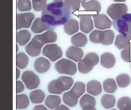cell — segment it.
<instances>
[{"instance_id":"cell-1","label":"cell","mask_w":131,"mask_h":110,"mask_svg":"<svg viewBox=\"0 0 131 110\" xmlns=\"http://www.w3.org/2000/svg\"><path fill=\"white\" fill-rule=\"evenodd\" d=\"M71 17V9L64 2H54L42 10V21L48 25V30L64 25Z\"/></svg>"},{"instance_id":"cell-2","label":"cell","mask_w":131,"mask_h":110,"mask_svg":"<svg viewBox=\"0 0 131 110\" xmlns=\"http://www.w3.org/2000/svg\"><path fill=\"white\" fill-rule=\"evenodd\" d=\"M57 38L55 31L51 30H48L41 34H37L26 44L25 51L31 57H37L41 54L42 47L45 44L55 42Z\"/></svg>"},{"instance_id":"cell-3","label":"cell","mask_w":131,"mask_h":110,"mask_svg":"<svg viewBox=\"0 0 131 110\" xmlns=\"http://www.w3.org/2000/svg\"><path fill=\"white\" fill-rule=\"evenodd\" d=\"M74 85V80L68 76H61L51 81L48 85V91L54 95H60L69 90Z\"/></svg>"},{"instance_id":"cell-4","label":"cell","mask_w":131,"mask_h":110,"mask_svg":"<svg viewBox=\"0 0 131 110\" xmlns=\"http://www.w3.org/2000/svg\"><path fill=\"white\" fill-rule=\"evenodd\" d=\"M114 32L111 30H94L89 35V39L92 43L102 44L103 45H111L114 43Z\"/></svg>"},{"instance_id":"cell-5","label":"cell","mask_w":131,"mask_h":110,"mask_svg":"<svg viewBox=\"0 0 131 110\" xmlns=\"http://www.w3.org/2000/svg\"><path fill=\"white\" fill-rule=\"evenodd\" d=\"M99 63V57L96 53H88L81 60L78 61V69L81 74H86L90 73L94 66Z\"/></svg>"},{"instance_id":"cell-6","label":"cell","mask_w":131,"mask_h":110,"mask_svg":"<svg viewBox=\"0 0 131 110\" xmlns=\"http://www.w3.org/2000/svg\"><path fill=\"white\" fill-rule=\"evenodd\" d=\"M114 28L121 34L131 38V14L126 13L121 18L112 22Z\"/></svg>"},{"instance_id":"cell-7","label":"cell","mask_w":131,"mask_h":110,"mask_svg":"<svg viewBox=\"0 0 131 110\" xmlns=\"http://www.w3.org/2000/svg\"><path fill=\"white\" fill-rule=\"evenodd\" d=\"M55 70L59 74L66 75H74L77 72V65L74 61L68 59H61L54 65Z\"/></svg>"},{"instance_id":"cell-8","label":"cell","mask_w":131,"mask_h":110,"mask_svg":"<svg viewBox=\"0 0 131 110\" xmlns=\"http://www.w3.org/2000/svg\"><path fill=\"white\" fill-rule=\"evenodd\" d=\"M42 54L45 57L49 59L50 61L55 62L61 58L63 55V51L58 44L51 43L46 44L43 47Z\"/></svg>"},{"instance_id":"cell-9","label":"cell","mask_w":131,"mask_h":110,"mask_svg":"<svg viewBox=\"0 0 131 110\" xmlns=\"http://www.w3.org/2000/svg\"><path fill=\"white\" fill-rule=\"evenodd\" d=\"M127 11H128L127 5L124 3H120V2L111 4L107 10L108 15L111 17V18L113 19V21L121 18L124 15L127 13Z\"/></svg>"},{"instance_id":"cell-10","label":"cell","mask_w":131,"mask_h":110,"mask_svg":"<svg viewBox=\"0 0 131 110\" xmlns=\"http://www.w3.org/2000/svg\"><path fill=\"white\" fill-rule=\"evenodd\" d=\"M21 80L25 87L29 90L36 89L40 84V79L38 76L30 70H26L22 74Z\"/></svg>"},{"instance_id":"cell-11","label":"cell","mask_w":131,"mask_h":110,"mask_svg":"<svg viewBox=\"0 0 131 110\" xmlns=\"http://www.w3.org/2000/svg\"><path fill=\"white\" fill-rule=\"evenodd\" d=\"M35 18V15L31 12L18 13L16 15V29L28 28L32 25Z\"/></svg>"},{"instance_id":"cell-12","label":"cell","mask_w":131,"mask_h":110,"mask_svg":"<svg viewBox=\"0 0 131 110\" xmlns=\"http://www.w3.org/2000/svg\"><path fill=\"white\" fill-rule=\"evenodd\" d=\"M95 27L98 30H107L112 26V21L105 14H97L93 15Z\"/></svg>"},{"instance_id":"cell-13","label":"cell","mask_w":131,"mask_h":110,"mask_svg":"<svg viewBox=\"0 0 131 110\" xmlns=\"http://www.w3.org/2000/svg\"><path fill=\"white\" fill-rule=\"evenodd\" d=\"M80 18V29L84 34H88L94 29V23L91 16L89 15H81Z\"/></svg>"},{"instance_id":"cell-14","label":"cell","mask_w":131,"mask_h":110,"mask_svg":"<svg viewBox=\"0 0 131 110\" xmlns=\"http://www.w3.org/2000/svg\"><path fill=\"white\" fill-rule=\"evenodd\" d=\"M66 56L69 60L78 62L84 57V51L81 47L73 45L66 51Z\"/></svg>"},{"instance_id":"cell-15","label":"cell","mask_w":131,"mask_h":110,"mask_svg":"<svg viewBox=\"0 0 131 110\" xmlns=\"http://www.w3.org/2000/svg\"><path fill=\"white\" fill-rule=\"evenodd\" d=\"M34 67L38 73L45 74L49 70L51 67V63L45 57H38L35 60Z\"/></svg>"},{"instance_id":"cell-16","label":"cell","mask_w":131,"mask_h":110,"mask_svg":"<svg viewBox=\"0 0 131 110\" xmlns=\"http://www.w3.org/2000/svg\"><path fill=\"white\" fill-rule=\"evenodd\" d=\"M86 90L88 94L93 96H97L101 93L103 87L101 86V83L99 81L94 80L88 83Z\"/></svg>"},{"instance_id":"cell-17","label":"cell","mask_w":131,"mask_h":110,"mask_svg":"<svg viewBox=\"0 0 131 110\" xmlns=\"http://www.w3.org/2000/svg\"><path fill=\"white\" fill-rule=\"evenodd\" d=\"M100 62L101 64L107 68V69H111L112 67H114L115 64H116V57L115 56L110 53V52H105L101 56V59H100Z\"/></svg>"},{"instance_id":"cell-18","label":"cell","mask_w":131,"mask_h":110,"mask_svg":"<svg viewBox=\"0 0 131 110\" xmlns=\"http://www.w3.org/2000/svg\"><path fill=\"white\" fill-rule=\"evenodd\" d=\"M64 32L68 35H73L76 34L79 30V24L76 19L70 18L64 25Z\"/></svg>"},{"instance_id":"cell-19","label":"cell","mask_w":131,"mask_h":110,"mask_svg":"<svg viewBox=\"0 0 131 110\" xmlns=\"http://www.w3.org/2000/svg\"><path fill=\"white\" fill-rule=\"evenodd\" d=\"M31 34L28 30H20L16 33V42L20 46L26 45L31 40Z\"/></svg>"},{"instance_id":"cell-20","label":"cell","mask_w":131,"mask_h":110,"mask_svg":"<svg viewBox=\"0 0 131 110\" xmlns=\"http://www.w3.org/2000/svg\"><path fill=\"white\" fill-rule=\"evenodd\" d=\"M61 103V99L58 96L54 95V94L48 95L45 100V106L48 109H54L58 106H60Z\"/></svg>"},{"instance_id":"cell-21","label":"cell","mask_w":131,"mask_h":110,"mask_svg":"<svg viewBox=\"0 0 131 110\" xmlns=\"http://www.w3.org/2000/svg\"><path fill=\"white\" fill-rule=\"evenodd\" d=\"M62 98H63V102L64 103V104H66V106L69 107H74L78 104V99H79L78 96L74 93H73L71 90L64 93L63 94Z\"/></svg>"},{"instance_id":"cell-22","label":"cell","mask_w":131,"mask_h":110,"mask_svg":"<svg viewBox=\"0 0 131 110\" xmlns=\"http://www.w3.org/2000/svg\"><path fill=\"white\" fill-rule=\"evenodd\" d=\"M81 5L85 11H97L100 12L101 10V3L97 0L81 1Z\"/></svg>"},{"instance_id":"cell-23","label":"cell","mask_w":131,"mask_h":110,"mask_svg":"<svg viewBox=\"0 0 131 110\" xmlns=\"http://www.w3.org/2000/svg\"><path fill=\"white\" fill-rule=\"evenodd\" d=\"M71 41L74 46H76L78 47H83L88 43V38L84 33L79 32V33H76L73 34Z\"/></svg>"},{"instance_id":"cell-24","label":"cell","mask_w":131,"mask_h":110,"mask_svg":"<svg viewBox=\"0 0 131 110\" xmlns=\"http://www.w3.org/2000/svg\"><path fill=\"white\" fill-rule=\"evenodd\" d=\"M114 44L119 50H122L127 47V46L130 45L131 38L129 36H126L120 34L116 37L114 41Z\"/></svg>"},{"instance_id":"cell-25","label":"cell","mask_w":131,"mask_h":110,"mask_svg":"<svg viewBox=\"0 0 131 110\" xmlns=\"http://www.w3.org/2000/svg\"><path fill=\"white\" fill-rule=\"evenodd\" d=\"M45 93L41 90H35L31 92L29 95V100L34 104L42 103L45 100Z\"/></svg>"},{"instance_id":"cell-26","label":"cell","mask_w":131,"mask_h":110,"mask_svg":"<svg viewBox=\"0 0 131 110\" xmlns=\"http://www.w3.org/2000/svg\"><path fill=\"white\" fill-rule=\"evenodd\" d=\"M31 29L33 33L40 34V33H42L45 30H48V25L42 21L41 18H37L34 20L31 25Z\"/></svg>"},{"instance_id":"cell-27","label":"cell","mask_w":131,"mask_h":110,"mask_svg":"<svg viewBox=\"0 0 131 110\" xmlns=\"http://www.w3.org/2000/svg\"><path fill=\"white\" fill-rule=\"evenodd\" d=\"M101 106L106 109H111L116 105V98L111 94H105L101 100Z\"/></svg>"},{"instance_id":"cell-28","label":"cell","mask_w":131,"mask_h":110,"mask_svg":"<svg viewBox=\"0 0 131 110\" xmlns=\"http://www.w3.org/2000/svg\"><path fill=\"white\" fill-rule=\"evenodd\" d=\"M29 106V98L25 94H17L16 109L17 110L25 109Z\"/></svg>"},{"instance_id":"cell-29","label":"cell","mask_w":131,"mask_h":110,"mask_svg":"<svg viewBox=\"0 0 131 110\" xmlns=\"http://www.w3.org/2000/svg\"><path fill=\"white\" fill-rule=\"evenodd\" d=\"M103 88L104 90L110 94H112L114 93H115L117 90V84L116 83V81L112 79V78H109L107 79L104 81L103 83Z\"/></svg>"},{"instance_id":"cell-30","label":"cell","mask_w":131,"mask_h":110,"mask_svg":"<svg viewBox=\"0 0 131 110\" xmlns=\"http://www.w3.org/2000/svg\"><path fill=\"white\" fill-rule=\"evenodd\" d=\"M96 100L95 98L90 94H84L81 96L80 100V106L81 109L86 106H95Z\"/></svg>"},{"instance_id":"cell-31","label":"cell","mask_w":131,"mask_h":110,"mask_svg":"<svg viewBox=\"0 0 131 110\" xmlns=\"http://www.w3.org/2000/svg\"><path fill=\"white\" fill-rule=\"evenodd\" d=\"M28 57L23 52L17 53L16 55V66L19 69H25L28 64Z\"/></svg>"},{"instance_id":"cell-32","label":"cell","mask_w":131,"mask_h":110,"mask_svg":"<svg viewBox=\"0 0 131 110\" xmlns=\"http://www.w3.org/2000/svg\"><path fill=\"white\" fill-rule=\"evenodd\" d=\"M116 83L117 84V87L121 88H126L130 84V77L127 74H121L117 77Z\"/></svg>"},{"instance_id":"cell-33","label":"cell","mask_w":131,"mask_h":110,"mask_svg":"<svg viewBox=\"0 0 131 110\" xmlns=\"http://www.w3.org/2000/svg\"><path fill=\"white\" fill-rule=\"evenodd\" d=\"M71 90L74 93L78 98H81L86 91V85L83 82H76L72 86Z\"/></svg>"},{"instance_id":"cell-34","label":"cell","mask_w":131,"mask_h":110,"mask_svg":"<svg viewBox=\"0 0 131 110\" xmlns=\"http://www.w3.org/2000/svg\"><path fill=\"white\" fill-rule=\"evenodd\" d=\"M16 6L20 11H28L31 9L32 4L31 0H18Z\"/></svg>"},{"instance_id":"cell-35","label":"cell","mask_w":131,"mask_h":110,"mask_svg":"<svg viewBox=\"0 0 131 110\" xmlns=\"http://www.w3.org/2000/svg\"><path fill=\"white\" fill-rule=\"evenodd\" d=\"M31 4L35 11H41L47 5V0H31Z\"/></svg>"},{"instance_id":"cell-36","label":"cell","mask_w":131,"mask_h":110,"mask_svg":"<svg viewBox=\"0 0 131 110\" xmlns=\"http://www.w3.org/2000/svg\"><path fill=\"white\" fill-rule=\"evenodd\" d=\"M130 105H131V99L127 96L121 98L117 102V107L120 110H124Z\"/></svg>"},{"instance_id":"cell-37","label":"cell","mask_w":131,"mask_h":110,"mask_svg":"<svg viewBox=\"0 0 131 110\" xmlns=\"http://www.w3.org/2000/svg\"><path fill=\"white\" fill-rule=\"evenodd\" d=\"M121 57L123 60L128 63L131 62V44L122 49L121 52Z\"/></svg>"},{"instance_id":"cell-38","label":"cell","mask_w":131,"mask_h":110,"mask_svg":"<svg viewBox=\"0 0 131 110\" xmlns=\"http://www.w3.org/2000/svg\"><path fill=\"white\" fill-rule=\"evenodd\" d=\"M65 4L73 11H77L80 8L81 0H64Z\"/></svg>"},{"instance_id":"cell-39","label":"cell","mask_w":131,"mask_h":110,"mask_svg":"<svg viewBox=\"0 0 131 110\" xmlns=\"http://www.w3.org/2000/svg\"><path fill=\"white\" fill-rule=\"evenodd\" d=\"M24 90H25V85H24L23 82L18 80L16 81V93L19 94L21 92H23Z\"/></svg>"},{"instance_id":"cell-40","label":"cell","mask_w":131,"mask_h":110,"mask_svg":"<svg viewBox=\"0 0 131 110\" xmlns=\"http://www.w3.org/2000/svg\"><path fill=\"white\" fill-rule=\"evenodd\" d=\"M32 110H48V109L44 105H37L33 108Z\"/></svg>"},{"instance_id":"cell-41","label":"cell","mask_w":131,"mask_h":110,"mask_svg":"<svg viewBox=\"0 0 131 110\" xmlns=\"http://www.w3.org/2000/svg\"><path fill=\"white\" fill-rule=\"evenodd\" d=\"M54 110H70V109L68 107V106H66V105H61V104L57 108H55Z\"/></svg>"},{"instance_id":"cell-42","label":"cell","mask_w":131,"mask_h":110,"mask_svg":"<svg viewBox=\"0 0 131 110\" xmlns=\"http://www.w3.org/2000/svg\"><path fill=\"white\" fill-rule=\"evenodd\" d=\"M82 110H97L95 106H86L84 108H83Z\"/></svg>"},{"instance_id":"cell-43","label":"cell","mask_w":131,"mask_h":110,"mask_svg":"<svg viewBox=\"0 0 131 110\" xmlns=\"http://www.w3.org/2000/svg\"><path fill=\"white\" fill-rule=\"evenodd\" d=\"M20 70H19V68H18L17 67V69H16V79L17 80H18V78H19V77H20Z\"/></svg>"},{"instance_id":"cell-44","label":"cell","mask_w":131,"mask_h":110,"mask_svg":"<svg viewBox=\"0 0 131 110\" xmlns=\"http://www.w3.org/2000/svg\"><path fill=\"white\" fill-rule=\"evenodd\" d=\"M114 1H115V2H125L126 0H114Z\"/></svg>"},{"instance_id":"cell-45","label":"cell","mask_w":131,"mask_h":110,"mask_svg":"<svg viewBox=\"0 0 131 110\" xmlns=\"http://www.w3.org/2000/svg\"><path fill=\"white\" fill-rule=\"evenodd\" d=\"M124 110H131V105H130L128 107H127V108H126Z\"/></svg>"},{"instance_id":"cell-46","label":"cell","mask_w":131,"mask_h":110,"mask_svg":"<svg viewBox=\"0 0 131 110\" xmlns=\"http://www.w3.org/2000/svg\"><path fill=\"white\" fill-rule=\"evenodd\" d=\"M54 2H62L63 0H54Z\"/></svg>"},{"instance_id":"cell-47","label":"cell","mask_w":131,"mask_h":110,"mask_svg":"<svg viewBox=\"0 0 131 110\" xmlns=\"http://www.w3.org/2000/svg\"><path fill=\"white\" fill-rule=\"evenodd\" d=\"M82 1H88V0H82Z\"/></svg>"},{"instance_id":"cell-48","label":"cell","mask_w":131,"mask_h":110,"mask_svg":"<svg viewBox=\"0 0 131 110\" xmlns=\"http://www.w3.org/2000/svg\"><path fill=\"white\" fill-rule=\"evenodd\" d=\"M111 110H117V109H111Z\"/></svg>"},{"instance_id":"cell-49","label":"cell","mask_w":131,"mask_h":110,"mask_svg":"<svg viewBox=\"0 0 131 110\" xmlns=\"http://www.w3.org/2000/svg\"><path fill=\"white\" fill-rule=\"evenodd\" d=\"M130 67H131V66H130Z\"/></svg>"}]
</instances>
